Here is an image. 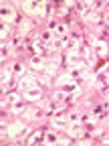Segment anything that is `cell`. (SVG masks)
Segmentation results:
<instances>
[{"instance_id":"8992f818","label":"cell","mask_w":109,"mask_h":146,"mask_svg":"<svg viewBox=\"0 0 109 146\" xmlns=\"http://www.w3.org/2000/svg\"><path fill=\"white\" fill-rule=\"evenodd\" d=\"M20 130H22V124H20V122H18V124H12V126H10V130L6 132V136H16Z\"/></svg>"},{"instance_id":"277c9868","label":"cell","mask_w":109,"mask_h":146,"mask_svg":"<svg viewBox=\"0 0 109 146\" xmlns=\"http://www.w3.org/2000/svg\"><path fill=\"white\" fill-rule=\"evenodd\" d=\"M14 18H16V14H14V12H10V10H6V8L2 10V23H4V25H8L10 21H14Z\"/></svg>"},{"instance_id":"3957f363","label":"cell","mask_w":109,"mask_h":146,"mask_svg":"<svg viewBox=\"0 0 109 146\" xmlns=\"http://www.w3.org/2000/svg\"><path fill=\"white\" fill-rule=\"evenodd\" d=\"M67 128H69L71 136H81V126H79V122H71Z\"/></svg>"},{"instance_id":"5b68a950","label":"cell","mask_w":109,"mask_h":146,"mask_svg":"<svg viewBox=\"0 0 109 146\" xmlns=\"http://www.w3.org/2000/svg\"><path fill=\"white\" fill-rule=\"evenodd\" d=\"M30 67L32 69H41L43 67V57H41V55H34V57L30 59Z\"/></svg>"},{"instance_id":"7a4b0ae2","label":"cell","mask_w":109,"mask_h":146,"mask_svg":"<svg viewBox=\"0 0 109 146\" xmlns=\"http://www.w3.org/2000/svg\"><path fill=\"white\" fill-rule=\"evenodd\" d=\"M26 12H43V6L45 4H36V2H24L22 4Z\"/></svg>"},{"instance_id":"6da1fadb","label":"cell","mask_w":109,"mask_h":146,"mask_svg":"<svg viewBox=\"0 0 109 146\" xmlns=\"http://www.w3.org/2000/svg\"><path fill=\"white\" fill-rule=\"evenodd\" d=\"M20 87H22L24 91H30V89H39V85L34 83V79H32V77H24V79L20 81Z\"/></svg>"},{"instance_id":"52a82bcc","label":"cell","mask_w":109,"mask_h":146,"mask_svg":"<svg viewBox=\"0 0 109 146\" xmlns=\"http://www.w3.org/2000/svg\"><path fill=\"white\" fill-rule=\"evenodd\" d=\"M85 14V21H89V23H97L99 21V14L95 12V10H91V12H83Z\"/></svg>"},{"instance_id":"ba28073f","label":"cell","mask_w":109,"mask_h":146,"mask_svg":"<svg viewBox=\"0 0 109 146\" xmlns=\"http://www.w3.org/2000/svg\"><path fill=\"white\" fill-rule=\"evenodd\" d=\"M45 142H57V140H54V136H53V134H49V136L45 138Z\"/></svg>"}]
</instances>
